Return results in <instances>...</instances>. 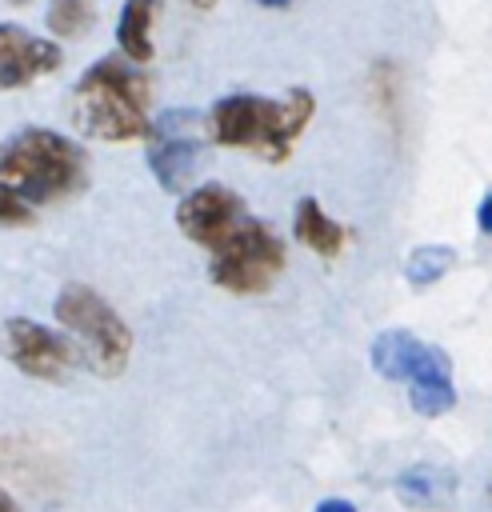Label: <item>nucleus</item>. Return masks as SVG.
<instances>
[{
    "label": "nucleus",
    "instance_id": "39448f33",
    "mask_svg": "<svg viewBox=\"0 0 492 512\" xmlns=\"http://www.w3.org/2000/svg\"><path fill=\"white\" fill-rule=\"evenodd\" d=\"M60 328L76 340V356L88 360L96 376H120L132 356V332L120 312L88 284H64L52 304Z\"/></svg>",
    "mask_w": 492,
    "mask_h": 512
},
{
    "label": "nucleus",
    "instance_id": "20e7f679",
    "mask_svg": "<svg viewBox=\"0 0 492 512\" xmlns=\"http://www.w3.org/2000/svg\"><path fill=\"white\" fill-rule=\"evenodd\" d=\"M372 368L384 380H400L408 388V404L420 416H444L456 404V384H452V368L448 356L432 344H424L420 336H412L408 328H388L372 340Z\"/></svg>",
    "mask_w": 492,
    "mask_h": 512
},
{
    "label": "nucleus",
    "instance_id": "412c9836",
    "mask_svg": "<svg viewBox=\"0 0 492 512\" xmlns=\"http://www.w3.org/2000/svg\"><path fill=\"white\" fill-rule=\"evenodd\" d=\"M188 4H192V8H212L216 0H188Z\"/></svg>",
    "mask_w": 492,
    "mask_h": 512
},
{
    "label": "nucleus",
    "instance_id": "a211bd4d",
    "mask_svg": "<svg viewBox=\"0 0 492 512\" xmlns=\"http://www.w3.org/2000/svg\"><path fill=\"white\" fill-rule=\"evenodd\" d=\"M316 512H356L352 500H340V496H328L324 504H316Z\"/></svg>",
    "mask_w": 492,
    "mask_h": 512
},
{
    "label": "nucleus",
    "instance_id": "f3484780",
    "mask_svg": "<svg viewBox=\"0 0 492 512\" xmlns=\"http://www.w3.org/2000/svg\"><path fill=\"white\" fill-rule=\"evenodd\" d=\"M476 224H480V232H492V192L480 200V208H476Z\"/></svg>",
    "mask_w": 492,
    "mask_h": 512
},
{
    "label": "nucleus",
    "instance_id": "9b49d317",
    "mask_svg": "<svg viewBox=\"0 0 492 512\" xmlns=\"http://www.w3.org/2000/svg\"><path fill=\"white\" fill-rule=\"evenodd\" d=\"M292 232H296V240H300L308 252H316V256H324V260L340 256V248L348 244V228H344L340 220H332V216L320 208L316 196H304V200L296 204V212H292Z\"/></svg>",
    "mask_w": 492,
    "mask_h": 512
},
{
    "label": "nucleus",
    "instance_id": "2eb2a0df",
    "mask_svg": "<svg viewBox=\"0 0 492 512\" xmlns=\"http://www.w3.org/2000/svg\"><path fill=\"white\" fill-rule=\"evenodd\" d=\"M44 24H48V32L76 40L96 24V0H48Z\"/></svg>",
    "mask_w": 492,
    "mask_h": 512
},
{
    "label": "nucleus",
    "instance_id": "9d476101",
    "mask_svg": "<svg viewBox=\"0 0 492 512\" xmlns=\"http://www.w3.org/2000/svg\"><path fill=\"white\" fill-rule=\"evenodd\" d=\"M56 68H60L56 40L32 36L20 24H0V92L24 88V84H32Z\"/></svg>",
    "mask_w": 492,
    "mask_h": 512
},
{
    "label": "nucleus",
    "instance_id": "f03ea898",
    "mask_svg": "<svg viewBox=\"0 0 492 512\" xmlns=\"http://www.w3.org/2000/svg\"><path fill=\"white\" fill-rule=\"evenodd\" d=\"M72 120L96 140H136L148 132V80L124 56H100L72 88Z\"/></svg>",
    "mask_w": 492,
    "mask_h": 512
},
{
    "label": "nucleus",
    "instance_id": "aec40b11",
    "mask_svg": "<svg viewBox=\"0 0 492 512\" xmlns=\"http://www.w3.org/2000/svg\"><path fill=\"white\" fill-rule=\"evenodd\" d=\"M256 4H264V8H288L292 0H256Z\"/></svg>",
    "mask_w": 492,
    "mask_h": 512
},
{
    "label": "nucleus",
    "instance_id": "f8f14e48",
    "mask_svg": "<svg viewBox=\"0 0 492 512\" xmlns=\"http://www.w3.org/2000/svg\"><path fill=\"white\" fill-rule=\"evenodd\" d=\"M396 492L408 508H424V512H444L456 496V476L448 468L436 464H412L408 472H400Z\"/></svg>",
    "mask_w": 492,
    "mask_h": 512
},
{
    "label": "nucleus",
    "instance_id": "ddd939ff",
    "mask_svg": "<svg viewBox=\"0 0 492 512\" xmlns=\"http://www.w3.org/2000/svg\"><path fill=\"white\" fill-rule=\"evenodd\" d=\"M160 16V0H124L120 20H116V44L124 60L148 64L152 60V24Z\"/></svg>",
    "mask_w": 492,
    "mask_h": 512
},
{
    "label": "nucleus",
    "instance_id": "4be33fe9",
    "mask_svg": "<svg viewBox=\"0 0 492 512\" xmlns=\"http://www.w3.org/2000/svg\"><path fill=\"white\" fill-rule=\"evenodd\" d=\"M8 4H28V0H8Z\"/></svg>",
    "mask_w": 492,
    "mask_h": 512
},
{
    "label": "nucleus",
    "instance_id": "7ed1b4c3",
    "mask_svg": "<svg viewBox=\"0 0 492 512\" xmlns=\"http://www.w3.org/2000/svg\"><path fill=\"white\" fill-rule=\"evenodd\" d=\"M0 184L28 204H52L88 184V156L76 140L52 128H20L0 140Z\"/></svg>",
    "mask_w": 492,
    "mask_h": 512
},
{
    "label": "nucleus",
    "instance_id": "0eeeda50",
    "mask_svg": "<svg viewBox=\"0 0 492 512\" xmlns=\"http://www.w3.org/2000/svg\"><path fill=\"white\" fill-rule=\"evenodd\" d=\"M148 168L164 192H188L200 144H204V116L188 108H172L148 124Z\"/></svg>",
    "mask_w": 492,
    "mask_h": 512
},
{
    "label": "nucleus",
    "instance_id": "6ab92c4d",
    "mask_svg": "<svg viewBox=\"0 0 492 512\" xmlns=\"http://www.w3.org/2000/svg\"><path fill=\"white\" fill-rule=\"evenodd\" d=\"M0 512H20V508H16V500H12L4 488H0Z\"/></svg>",
    "mask_w": 492,
    "mask_h": 512
},
{
    "label": "nucleus",
    "instance_id": "f257e3e1",
    "mask_svg": "<svg viewBox=\"0 0 492 512\" xmlns=\"http://www.w3.org/2000/svg\"><path fill=\"white\" fill-rule=\"evenodd\" d=\"M312 112H316V100L308 88H292L284 92V100H264L256 92H232L208 108L204 132L212 144L248 148L272 164H284L296 140L304 136Z\"/></svg>",
    "mask_w": 492,
    "mask_h": 512
},
{
    "label": "nucleus",
    "instance_id": "dca6fc26",
    "mask_svg": "<svg viewBox=\"0 0 492 512\" xmlns=\"http://www.w3.org/2000/svg\"><path fill=\"white\" fill-rule=\"evenodd\" d=\"M28 220H32V204L16 196L8 184H0V224H28Z\"/></svg>",
    "mask_w": 492,
    "mask_h": 512
},
{
    "label": "nucleus",
    "instance_id": "423d86ee",
    "mask_svg": "<svg viewBox=\"0 0 492 512\" xmlns=\"http://www.w3.org/2000/svg\"><path fill=\"white\" fill-rule=\"evenodd\" d=\"M280 272H284V240L264 220L252 216H244L240 228L212 248V264H208L212 284L232 296L268 292Z\"/></svg>",
    "mask_w": 492,
    "mask_h": 512
},
{
    "label": "nucleus",
    "instance_id": "1a4fd4ad",
    "mask_svg": "<svg viewBox=\"0 0 492 512\" xmlns=\"http://www.w3.org/2000/svg\"><path fill=\"white\" fill-rule=\"evenodd\" d=\"M244 216H248L244 200H240L232 188H224V184L188 188L184 200L176 204V224H180V232H184L192 244H204L208 252H212L220 240H228V236L240 228Z\"/></svg>",
    "mask_w": 492,
    "mask_h": 512
},
{
    "label": "nucleus",
    "instance_id": "6e6552de",
    "mask_svg": "<svg viewBox=\"0 0 492 512\" xmlns=\"http://www.w3.org/2000/svg\"><path fill=\"white\" fill-rule=\"evenodd\" d=\"M0 352L8 356V364L36 380H64L76 364V348L28 316H8L0 324Z\"/></svg>",
    "mask_w": 492,
    "mask_h": 512
},
{
    "label": "nucleus",
    "instance_id": "4468645a",
    "mask_svg": "<svg viewBox=\"0 0 492 512\" xmlns=\"http://www.w3.org/2000/svg\"><path fill=\"white\" fill-rule=\"evenodd\" d=\"M452 264H456V248H448V244H420V248L408 252L404 276H408V284L428 288V284H436L440 276H448Z\"/></svg>",
    "mask_w": 492,
    "mask_h": 512
}]
</instances>
